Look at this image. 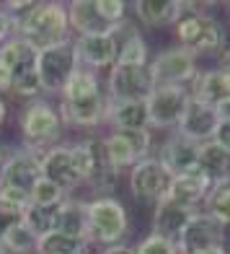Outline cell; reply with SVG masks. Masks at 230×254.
Returning a JSON list of instances; mask_svg holds the SVG:
<instances>
[{"instance_id": "484cf974", "label": "cell", "mask_w": 230, "mask_h": 254, "mask_svg": "<svg viewBox=\"0 0 230 254\" xmlns=\"http://www.w3.org/2000/svg\"><path fill=\"white\" fill-rule=\"evenodd\" d=\"M86 228H88V200H80L75 194H70V197L60 205L54 231L62 236L86 241Z\"/></svg>"}, {"instance_id": "83f0119b", "label": "cell", "mask_w": 230, "mask_h": 254, "mask_svg": "<svg viewBox=\"0 0 230 254\" xmlns=\"http://www.w3.org/2000/svg\"><path fill=\"white\" fill-rule=\"evenodd\" d=\"M10 96H13V99H21L24 104L44 96V88H42V78H39V70H37V63L21 65L18 70H13V86H10Z\"/></svg>"}, {"instance_id": "836d02e7", "label": "cell", "mask_w": 230, "mask_h": 254, "mask_svg": "<svg viewBox=\"0 0 230 254\" xmlns=\"http://www.w3.org/2000/svg\"><path fill=\"white\" fill-rule=\"evenodd\" d=\"M135 254H181V252H179L176 241L158 236V234H145L135 244Z\"/></svg>"}, {"instance_id": "5b68a950", "label": "cell", "mask_w": 230, "mask_h": 254, "mask_svg": "<svg viewBox=\"0 0 230 254\" xmlns=\"http://www.w3.org/2000/svg\"><path fill=\"white\" fill-rule=\"evenodd\" d=\"M42 177V156L26 148H16L13 153H8L5 169L0 174V200L26 210L31 205V192Z\"/></svg>"}, {"instance_id": "4dcf8cb0", "label": "cell", "mask_w": 230, "mask_h": 254, "mask_svg": "<svg viewBox=\"0 0 230 254\" xmlns=\"http://www.w3.org/2000/svg\"><path fill=\"white\" fill-rule=\"evenodd\" d=\"M57 213H60V205H52V207L29 205V207H26V213H24V223L31 226L39 236H47V234H52V231H54Z\"/></svg>"}, {"instance_id": "30bf717a", "label": "cell", "mask_w": 230, "mask_h": 254, "mask_svg": "<svg viewBox=\"0 0 230 254\" xmlns=\"http://www.w3.org/2000/svg\"><path fill=\"white\" fill-rule=\"evenodd\" d=\"M153 88L155 83L147 65H114L103 80L109 101H147Z\"/></svg>"}, {"instance_id": "ffe728a7", "label": "cell", "mask_w": 230, "mask_h": 254, "mask_svg": "<svg viewBox=\"0 0 230 254\" xmlns=\"http://www.w3.org/2000/svg\"><path fill=\"white\" fill-rule=\"evenodd\" d=\"M197 210H189L174 200H160L155 207H153V218H150V234H158V236H166L171 241H179L181 231L186 228V223L191 221V215Z\"/></svg>"}, {"instance_id": "d590c367", "label": "cell", "mask_w": 230, "mask_h": 254, "mask_svg": "<svg viewBox=\"0 0 230 254\" xmlns=\"http://www.w3.org/2000/svg\"><path fill=\"white\" fill-rule=\"evenodd\" d=\"M13 37H16V18L3 8V3H0V47Z\"/></svg>"}, {"instance_id": "4fadbf2b", "label": "cell", "mask_w": 230, "mask_h": 254, "mask_svg": "<svg viewBox=\"0 0 230 254\" xmlns=\"http://www.w3.org/2000/svg\"><path fill=\"white\" fill-rule=\"evenodd\" d=\"M73 50L78 55V63L88 70H111L117 65L119 44L117 37L111 34H93V37H73Z\"/></svg>"}, {"instance_id": "f6af8a7d", "label": "cell", "mask_w": 230, "mask_h": 254, "mask_svg": "<svg viewBox=\"0 0 230 254\" xmlns=\"http://www.w3.org/2000/svg\"><path fill=\"white\" fill-rule=\"evenodd\" d=\"M0 254H5V249H3V244H0Z\"/></svg>"}, {"instance_id": "8992f818", "label": "cell", "mask_w": 230, "mask_h": 254, "mask_svg": "<svg viewBox=\"0 0 230 254\" xmlns=\"http://www.w3.org/2000/svg\"><path fill=\"white\" fill-rule=\"evenodd\" d=\"M171 182H174V174L155 156L140 161L137 166L127 171V192L137 205L155 207L160 200L168 197Z\"/></svg>"}, {"instance_id": "2e32d148", "label": "cell", "mask_w": 230, "mask_h": 254, "mask_svg": "<svg viewBox=\"0 0 230 254\" xmlns=\"http://www.w3.org/2000/svg\"><path fill=\"white\" fill-rule=\"evenodd\" d=\"M60 117L65 127L83 132H93L98 127H103V117H106V94L80 99V101H57Z\"/></svg>"}, {"instance_id": "f1b7e54d", "label": "cell", "mask_w": 230, "mask_h": 254, "mask_svg": "<svg viewBox=\"0 0 230 254\" xmlns=\"http://www.w3.org/2000/svg\"><path fill=\"white\" fill-rule=\"evenodd\" d=\"M3 249L5 254H37V247H39V234L34 231L31 226H26L21 221L18 226H13L3 236Z\"/></svg>"}, {"instance_id": "52a82bcc", "label": "cell", "mask_w": 230, "mask_h": 254, "mask_svg": "<svg viewBox=\"0 0 230 254\" xmlns=\"http://www.w3.org/2000/svg\"><path fill=\"white\" fill-rule=\"evenodd\" d=\"M103 151H106L109 166L114 171H130L140 161L155 156V140L153 130H140V132H106L103 135Z\"/></svg>"}, {"instance_id": "f546056e", "label": "cell", "mask_w": 230, "mask_h": 254, "mask_svg": "<svg viewBox=\"0 0 230 254\" xmlns=\"http://www.w3.org/2000/svg\"><path fill=\"white\" fill-rule=\"evenodd\" d=\"M88 252L91 247L86 241L62 236L57 231H52L47 236H39V247H37V254H88Z\"/></svg>"}, {"instance_id": "ac0fdd59", "label": "cell", "mask_w": 230, "mask_h": 254, "mask_svg": "<svg viewBox=\"0 0 230 254\" xmlns=\"http://www.w3.org/2000/svg\"><path fill=\"white\" fill-rule=\"evenodd\" d=\"M217 127H220V120H217V112L215 107H210V104L204 101H197L191 99L189 107H186V114H184V120L179 125V135H184L186 140H194V143H210Z\"/></svg>"}, {"instance_id": "7a4b0ae2", "label": "cell", "mask_w": 230, "mask_h": 254, "mask_svg": "<svg viewBox=\"0 0 230 254\" xmlns=\"http://www.w3.org/2000/svg\"><path fill=\"white\" fill-rule=\"evenodd\" d=\"M171 31H174L179 47L189 50L197 60H202V57H215L217 60V55L230 42L228 29L220 24V18L202 10L199 3H186V13L176 21Z\"/></svg>"}, {"instance_id": "60d3db41", "label": "cell", "mask_w": 230, "mask_h": 254, "mask_svg": "<svg viewBox=\"0 0 230 254\" xmlns=\"http://www.w3.org/2000/svg\"><path fill=\"white\" fill-rule=\"evenodd\" d=\"M215 112H217V120H220V122H230V99L217 104Z\"/></svg>"}, {"instance_id": "cb8c5ba5", "label": "cell", "mask_w": 230, "mask_h": 254, "mask_svg": "<svg viewBox=\"0 0 230 254\" xmlns=\"http://www.w3.org/2000/svg\"><path fill=\"white\" fill-rule=\"evenodd\" d=\"M114 37L119 44L117 65H150V44L142 37V31L137 29L132 21L122 24L119 29H114Z\"/></svg>"}, {"instance_id": "6da1fadb", "label": "cell", "mask_w": 230, "mask_h": 254, "mask_svg": "<svg viewBox=\"0 0 230 254\" xmlns=\"http://www.w3.org/2000/svg\"><path fill=\"white\" fill-rule=\"evenodd\" d=\"M16 37L29 42L37 52L73 42L67 3L60 0H37L21 18H16Z\"/></svg>"}, {"instance_id": "8fae6325", "label": "cell", "mask_w": 230, "mask_h": 254, "mask_svg": "<svg viewBox=\"0 0 230 254\" xmlns=\"http://www.w3.org/2000/svg\"><path fill=\"white\" fill-rule=\"evenodd\" d=\"M78 67H80V63H78V55L73 50V42L42 50L37 55V70H39V78H42L44 96H60L65 83L70 80V75Z\"/></svg>"}, {"instance_id": "ba28073f", "label": "cell", "mask_w": 230, "mask_h": 254, "mask_svg": "<svg viewBox=\"0 0 230 254\" xmlns=\"http://www.w3.org/2000/svg\"><path fill=\"white\" fill-rule=\"evenodd\" d=\"M147 67H150V75H153L155 86H186V88H189L191 80L197 78V73L202 70L197 57L189 50L179 47V44L158 50L150 57V65Z\"/></svg>"}, {"instance_id": "603a6c76", "label": "cell", "mask_w": 230, "mask_h": 254, "mask_svg": "<svg viewBox=\"0 0 230 254\" xmlns=\"http://www.w3.org/2000/svg\"><path fill=\"white\" fill-rule=\"evenodd\" d=\"M189 94L191 99L217 107L220 101L230 99V73L220 70V67H204L189 83Z\"/></svg>"}, {"instance_id": "9c48e42d", "label": "cell", "mask_w": 230, "mask_h": 254, "mask_svg": "<svg viewBox=\"0 0 230 254\" xmlns=\"http://www.w3.org/2000/svg\"><path fill=\"white\" fill-rule=\"evenodd\" d=\"M191 94L186 86H155L150 99H147V120L150 130L160 132H176L186 114Z\"/></svg>"}, {"instance_id": "74e56055", "label": "cell", "mask_w": 230, "mask_h": 254, "mask_svg": "<svg viewBox=\"0 0 230 254\" xmlns=\"http://www.w3.org/2000/svg\"><path fill=\"white\" fill-rule=\"evenodd\" d=\"M212 140L225 145V148H230V122H220V127H217V132H215Z\"/></svg>"}, {"instance_id": "277c9868", "label": "cell", "mask_w": 230, "mask_h": 254, "mask_svg": "<svg viewBox=\"0 0 230 254\" xmlns=\"http://www.w3.org/2000/svg\"><path fill=\"white\" fill-rule=\"evenodd\" d=\"M130 213L124 202H119L114 194L88 200V228H86V244L91 249H103L111 244H124L130 236Z\"/></svg>"}, {"instance_id": "d6986e66", "label": "cell", "mask_w": 230, "mask_h": 254, "mask_svg": "<svg viewBox=\"0 0 230 254\" xmlns=\"http://www.w3.org/2000/svg\"><path fill=\"white\" fill-rule=\"evenodd\" d=\"M103 125L109 127V132L150 130L147 104L145 101H109L106 99V117H103Z\"/></svg>"}, {"instance_id": "4316f807", "label": "cell", "mask_w": 230, "mask_h": 254, "mask_svg": "<svg viewBox=\"0 0 230 254\" xmlns=\"http://www.w3.org/2000/svg\"><path fill=\"white\" fill-rule=\"evenodd\" d=\"M106 94L103 91V78L96 70H88V67L80 65L78 70L70 75V80L65 83L60 101H80V99H91V96H101Z\"/></svg>"}, {"instance_id": "8d00e7d4", "label": "cell", "mask_w": 230, "mask_h": 254, "mask_svg": "<svg viewBox=\"0 0 230 254\" xmlns=\"http://www.w3.org/2000/svg\"><path fill=\"white\" fill-rule=\"evenodd\" d=\"M10 86H13V70L0 60V96H10Z\"/></svg>"}, {"instance_id": "e0dca14e", "label": "cell", "mask_w": 230, "mask_h": 254, "mask_svg": "<svg viewBox=\"0 0 230 254\" xmlns=\"http://www.w3.org/2000/svg\"><path fill=\"white\" fill-rule=\"evenodd\" d=\"M130 10L147 29H174L176 21L186 13V0H135L130 3Z\"/></svg>"}, {"instance_id": "3957f363", "label": "cell", "mask_w": 230, "mask_h": 254, "mask_svg": "<svg viewBox=\"0 0 230 254\" xmlns=\"http://www.w3.org/2000/svg\"><path fill=\"white\" fill-rule=\"evenodd\" d=\"M18 132H21V148L44 156V151L60 145L65 135V125L60 117L57 104L47 96L26 101L18 112Z\"/></svg>"}, {"instance_id": "d4e9b609", "label": "cell", "mask_w": 230, "mask_h": 254, "mask_svg": "<svg viewBox=\"0 0 230 254\" xmlns=\"http://www.w3.org/2000/svg\"><path fill=\"white\" fill-rule=\"evenodd\" d=\"M197 171L212 184V187H220V184L230 182V148L220 145V143H202L199 145V164Z\"/></svg>"}, {"instance_id": "b9f144b4", "label": "cell", "mask_w": 230, "mask_h": 254, "mask_svg": "<svg viewBox=\"0 0 230 254\" xmlns=\"http://www.w3.org/2000/svg\"><path fill=\"white\" fill-rule=\"evenodd\" d=\"M5 120H8V101L5 96H0V127L5 125Z\"/></svg>"}, {"instance_id": "5bb4252c", "label": "cell", "mask_w": 230, "mask_h": 254, "mask_svg": "<svg viewBox=\"0 0 230 254\" xmlns=\"http://www.w3.org/2000/svg\"><path fill=\"white\" fill-rule=\"evenodd\" d=\"M42 174H44V179H49V182L57 184V187H62L67 194H75V190L83 187V179H80V174H78L70 143H60V145L49 148V151H44Z\"/></svg>"}, {"instance_id": "ab89813d", "label": "cell", "mask_w": 230, "mask_h": 254, "mask_svg": "<svg viewBox=\"0 0 230 254\" xmlns=\"http://www.w3.org/2000/svg\"><path fill=\"white\" fill-rule=\"evenodd\" d=\"M215 67H220V70L230 73V42L225 44V50L217 55V65H215Z\"/></svg>"}, {"instance_id": "44dd1931", "label": "cell", "mask_w": 230, "mask_h": 254, "mask_svg": "<svg viewBox=\"0 0 230 254\" xmlns=\"http://www.w3.org/2000/svg\"><path fill=\"white\" fill-rule=\"evenodd\" d=\"M73 37H93V34H111V24L101 16L98 0H70L67 3Z\"/></svg>"}, {"instance_id": "f35d334b", "label": "cell", "mask_w": 230, "mask_h": 254, "mask_svg": "<svg viewBox=\"0 0 230 254\" xmlns=\"http://www.w3.org/2000/svg\"><path fill=\"white\" fill-rule=\"evenodd\" d=\"M98 254H135V244H111L98 249Z\"/></svg>"}, {"instance_id": "7bdbcfd3", "label": "cell", "mask_w": 230, "mask_h": 254, "mask_svg": "<svg viewBox=\"0 0 230 254\" xmlns=\"http://www.w3.org/2000/svg\"><path fill=\"white\" fill-rule=\"evenodd\" d=\"M194 254H230L228 247H212V249H202V252H194Z\"/></svg>"}, {"instance_id": "7402d4cb", "label": "cell", "mask_w": 230, "mask_h": 254, "mask_svg": "<svg viewBox=\"0 0 230 254\" xmlns=\"http://www.w3.org/2000/svg\"><path fill=\"white\" fill-rule=\"evenodd\" d=\"M212 192V184L207 182L199 171H189V174H179L171 182V190H168V200H174L189 210H202L207 197Z\"/></svg>"}, {"instance_id": "9a60e30c", "label": "cell", "mask_w": 230, "mask_h": 254, "mask_svg": "<svg viewBox=\"0 0 230 254\" xmlns=\"http://www.w3.org/2000/svg\"><path fill=\"white\" fill-rule=\"evenodd\" d=\"M155 158L163 164L171 174H189V171H197L199 164V143L186 140L179 132H168V137L160 145H155Z\"/></svg>"}, {"instance_id": "d6a6232c", "label": "cell", "mask_w": 230, "mask_h": 254, "mask_svg": "<svg viewBox=\"0 0 230 254\" xmlns=\"http://www.w3.org/2000/svg\"><path fill=\"white\" fill-rule=\"evenodd\" d=\"M70 194H67L62 187H57L54 182H49V179H44L42 177V182L34 187V192H31V205H42V207H52V205H62Z\"/></svg>"}, {"instance_id": "7c38bea8", "label": "cell", "mask_w": 230, "mask_h": 254, "mask_svg": "<svg viewBox=\"0 0 230 254\" xmlns=\"http://www.w3.org/2000/svg\"><path fill=\"white\" fill-rule=\"evenodd\" d=\"M228 241V228L215 221L210 213L197 210L191 215V221L186 223V228L179 236V252L181 254H194L202 249H212V247H225Z\"/></svg>"}, {"instance_id": "e575fe53", "label": "cell", "mask_w": 230, "mask_h": 254, "mask_svg": "<svg viewBox=\"0 0 230 254\" xmlns=\"http://www.w3.org/2000/svg\"><path fill=\"white\" fill-rule=\"evenodd\" d=\"M24 213L26 210H21V207H13V205L0 200V241H3V236L8 234L10 228L24 221Z\"/></svg>"}, {"instance_id": "ee69618b", "label": "cell", "mask_w": 230, "mask_h": 254, "mask_svg": "<svg viewBox=\"0 0 230 254\" xmlns=\"http://www.w3.org/2000/svg\"><path fill=\"white\" fill-rule=\"evenodd\" d=\"M5 161H8V151L0 145V174H3V169H5Z\"/></svg>"}, {"instance_id": "1f68e13d", "label": "cell", "mask_w": 230, "mask_h": 254, "mask_svg": "<svg viewBox=\"0 0 230 254\" xmlns=\"http://www.w3.org/2000/svg\"><path fill=\"white\" fill-rule=\"evenodd\" d=\"M202 210L210 213L215 221H220L225 228H230V182L220 184V187H212Z\"/></svg>"}]
</instances>
